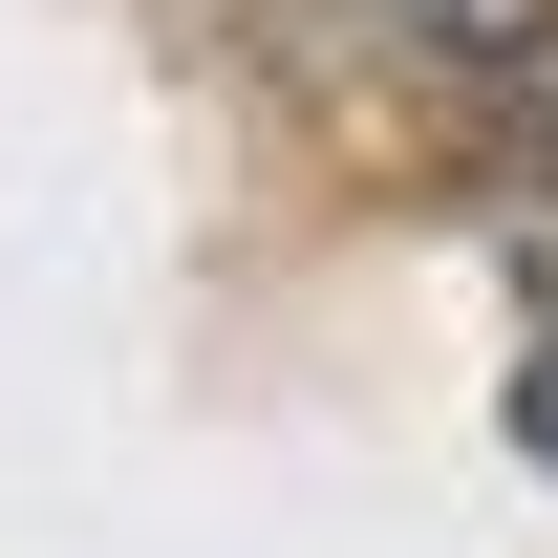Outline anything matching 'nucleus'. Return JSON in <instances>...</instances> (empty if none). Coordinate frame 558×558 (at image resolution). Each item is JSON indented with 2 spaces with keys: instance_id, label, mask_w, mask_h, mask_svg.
Returning <instances> with one entry per match:
<instances>
[{
  "instance_id": "obj_1",
  "label": "nucleus",
  "mask_w": 558,
  "mask_h": 558,
  "mask_svg": "<svg viewBox=\"0 0 558 558\" xmlns=\"http://www.w3.org/2000/svg\"><path fill=\"white\" fill-rule=\"evenodd\" d=\"M387 22H409V44H451V65H537L558 0H387Z\"/></svg>"
},
{
  "instance_id": "obj_2",
  "label": "nucleus",
  "mask_w": 558,
  "mask_h": 558,
  "mask_svg": "<svg viewBox=\"0 0 558 558\" xmlns=\"http://www.w3.org/2000/svg\"><path fill=\"white\" fill-rule=\"evenodd\" d=\"M537 451H558V236H537Z\"/></svg>"
}]
</instances>
